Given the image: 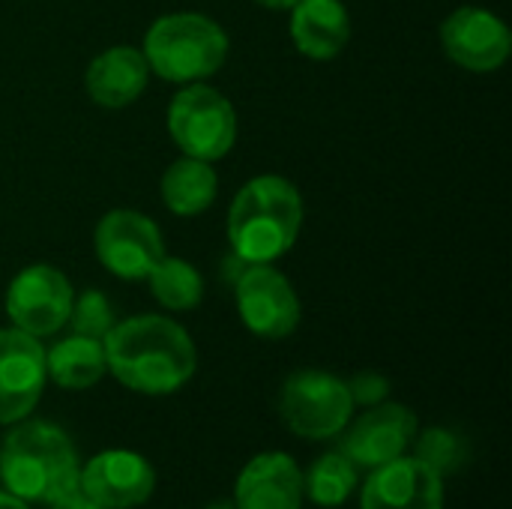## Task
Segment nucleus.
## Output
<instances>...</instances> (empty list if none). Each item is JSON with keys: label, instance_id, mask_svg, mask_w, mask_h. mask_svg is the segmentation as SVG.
Here are the masks:
<instances>
[{"label": "nucleus", "instance_id": "obj_20", "mask_svg": "<svg viewBox=\"0 0 512 509\" xmlns=\"http://www.w3.org/2000/svg\"><path fill=\"white\" fill-rule=\"evenodd\" d=\"M147 282H150V291L153 297L171 309V312H186V309H195L204 297V282H201V273L183 261V258H168L162 255L159 264L147 273Z\"/></svg>", "mask_w": 512, "mask_h": 509}, {"label": "nucleus", "instance_id": "obj_23", "mask_svg": "<svg viewBox=\"0 0 512 509\" xmlns=\"http://www.w3.org/2000/svg\"><path fill=\"white\" fill-rule=\"evenodd\" d=\"M69 324L78 336H90V339H105L114 327V312L111 303L105 300V294L99 291H87L78 300H72V312H69Z\"/></svg>", "mask_w": 512, "mask_h": 509}, {"label": "nucleus", "instance_id": "obj_3", "mask_svg": "<svg viewBox=\"0 0 512 509\" xmlns=\"http://www.w3.org/2000/svg\"><path fill=\"white\" fill-rule=\"evenodd\" d=\"M303 198L297 186L276 174L249 180L228 213V240L234 255L249 264H270L282 258L300 234Z\"/></svg>", "mask_w": 512, "mask_h": 509}, {"label": "nucleus", "instance_id": "obj_15", "mask_svg": "<svg viewBox=\"0 0 512 509\" xmlns=\"http://www.w3.org/2000/svg\"><path fill=\"white\" fill-rule=\"evenodd\" d=\"M303 474L288 453H261L237 477V509H300Z\"/></svg>", "mask_w": 512, "mask_h": 509}, {"label": "nucleus", "instance_id": "obj_5", "mask_svg": "<svg viewBox=\"0 0 512 509\" xmlns=\"http://www.w3.org/2000/svg\"><path fill=\"white\" fill-rule=\"evenodd\" d=\"M168 132L186 156L213 162L234 147L237 114L219 90L207 84H192L171 99Z\"/></svg>", "mask_w": 512, "mask_h": 509}, {"label": "nucleus", "instance_id": "obj_10", "mask_svg": "<svg viewBox=\"0 0 512 509\" xmlns=\"http://www.w3.org/2000/svg\"><path fill=\"white\" fill-rule=\"evenodd\" d=\"M45 348L24 330H0V426L27 420L45 387Z\"/></svg>", "mask_w": 512, "mask_h": 509}, {"label": "nucleus", "instance_id": "obj_16", "mask_svg": "<svg viewBox=\"0 0 512 509\" xmlns=\"http://www.w3.org/2000/svg\"><path fill=\"white\" fill-rule=\"evenodd\" d=\"M150 66L132 45H114L102 51L87 69V93L102 108H126L147 87Z\"/></svg>", "mask_w": 512, "mask_h": 509}, {"label": "nucleus", "instance_id": "obj_28", "mask_svg": "<svg viewBox=\"0 0 512 509\" xmlns=\"http://www.w3.org/2000/svg\"><path fill=\"white\" fill-rule=\"evenodd\" d=\"M207 509H237L234 504H228V501H216V504H210Z\"/></svg>", "mask_w": 512, "mask_h": 509}, {"label": "nucleus", "instance_id": "obj_9", "mask_svg": "<svg viewBox=\"0 0 512 509\" xmlns=\"http://www.w3.org/2000/svg\"><path fill=\"white\" fill-rule=\"evenodd\" d=\"M237 282L240 321L261 339H285L300 324V300L291 282L270 264H246Z\"/></svg>", "mask_w": 512, "mask_h": 509}, {"label": "nucleus", "instance_id": "obj_14", "mask_svg": "<svg viewBox=\"0 0 512 509\" xmlns=\"http://www.w3.org/2000/svg\"><path fill=\"white\" fill-rule=\"evenodd\" d=\"M441 42L447 54L471 72H492L510 57L507 24L480 6L456 9L441 27Z\"/></svg>", "mask_w": 512, "mask_h": 509}, {"label": "nucleus", "instance_id": "obj_1", "mask_svg": "<svg viewBox=\"0 0 512 509\" xmlns=\"http://www.w3.org/2000/svg\"><path fill=\"white\" fill-rule=\"evenodd\" d=\"M111 375L144 396L177 393L198 366L189 333L162 315H138L111 327L102 339Z\"/></svg>", "mask_w": 512, "mask_h": 509}, {"label": "nucleus", "instance_id": "obj_6", "mask_svg": "<svg viewBox=\"0 0 512 509\" xmlns=\"http://www.w3.org/2000/svg\"><path fill=\"white\" fill-rule=\"evenodd\" d=\"M279 414L294 435L321 441L345 432L354 414V402L342 378L321 369H303L285 381Z\"/></svg>", "mask_w": 512, "mask_h": 509}, {"label": "nucleus", "instance_id": "obj_11", "mask_svg": "<svg viewBox=\"0 0 512 509\" xmlns=\"http://www.w3.org/2000/svg\"><path fill=\"white\" fill-rule=\"evenodd\" d=\"M78 489L102 509L141 507L156 489V471L138 453L105 450L84 465L78 474Z\"/></svg>", "mask_w": 512, "mask_h": 509}, {"label": "nucleus", "instance_id": "obj_19", "mask_svg": "<svg viewBox=\"0 0 512 509\" xmlns=\"http://www.w3.org/2000/svg\"><path fill=\"white\" fill-rule=\"evenodd\" d=\"M219 180L204 159H177L162 177V201L174 216H198L216 198Z\"/></svg>", "mask_w": 512, "mask_h": 509}, {"label": "nucleus", "instance_id": "obj_25", "mask_svg": "<svg viewBox=\"0 0 512 509\" xmlns=\"http://www.w3.org/2000/svg\"><path fill=\"white\" fill-rule=\"evenodd\" d=\"M51 509H102V507H99V504H93L90 498H84V495H81V489H78V492L66 495L63 501H57Z\"/></svg>", "mask_w": 512, "mask_h": 509}, {"label": "nucleus", "instance_id": "obj_22", "mask_svg": "<svg viewBox=\"0 0 512 509\" xmlns=\"http://www.w3.org/2000/svg\"><path fill=\"white\" fill-rule=\"evenodd\" d=\"M468 441L453 429H426L417 441V459L426 462L441 480L459 474L468 465Z\"/></svg>", "mask_w": 512, "mask_h": 509}, {"label": "nucleus", "instance_id": "obj_21", "mask_svg": "<svg viewBox=\"0 0 512 509\" xmlns=\"http://www.w3.org/2000/svg\"><path fill=\"white\" fill-rule=\"evenodd\" d=\"M303 489L318 507H342L357 489V465L342 453H324L312 462Z\"/></svg>", "mask_w": 512, "mask_h": 509}, {"label": "nucleus", "instance_id": "obj_12", "mask_svg": "<svg viewBox=\"0 0 512 509\" xmlns=\"http://www.w3.org/2000/svg\"><path fill=\"white\" fill-rule=\"evenodd\" d=\"M417 438V414L399 402L372 405L351 429L345 432L339 453L348 456L357 468L387 465L414 444Z\"/></svg>", "mask_w": 512, "mask_h": 509}, {"label": "nucleus", "instance_id": "obj_13", "mask_svg": "<svg viewBox=\"0 0 512 509\" xmlns=\"http://www.w3.org/2000/svg\"><path fill=\"white\" fill-rule=\"evenodd\" d=\"M360 509H444V480L417 456H399L363 483Z\"/></svg>", "mask_w": 512, "mask_h": 509}, {"label": "nucleus", "instance_id": "obj_18", "mask_svg": "<svg viewBox=\"0 0 512 509\" xmlns=\"http://www.w3.org/2000/svg\"><path fill=\"white\" fill-rule=\"evenodd\" d=\"M105 345L90 336L72 333L45 351V372L63 390H87L105 375Z\"/></svg>", "mask_w": 512, "mask_h": 509}, {"label": "nucleus", "instance_id": "obj_24", "mask_svg": "<svg viewBox=\"0 0 512 509\" xmlns=\"http://www.w3.org/2000/svg\"><path fill=\"white\" fill-rule=\"evenodd\" d=\"M348 393H351V402L354 405H381L387 396H390V381L378 372H360L351 384H348Z\"/></svg>", "mask_w": 512, "mask_h": 509}, {"label": "nucleus", "instance_id": "obj_8", "mask_svg": "<svg viewBox=\"0 0 512 509\" xmlns=\"http://www.w3.org/2000/svg\"><path fill=\"white\" fill-rule=\"evenodd\" d=\"M72 300V285L60 270L48 264H33L9 282L6 315L12 318L15 330H24L39 339L57 333L69 321Z\"/></svg>", "mask_w": 512, "mask_h": 509}, {"label": "nucleus", "instance_id": "obj_27", "mask_svg": "<svg viewBox=\"0 0 512 509\" xmlns=\"http://www.w3.org/2000/svg\"><path fill=\"white\" fill-rule=\"evenodd\" d=\"M261 6H267V9H291L297 0H258Z\"/></svg>", "mask_w": 512, "mask_h": 509}, {"label": "nucleus", "instance_id": "obj_4", "mask_svg": "<svg viewBox=\"0 0 512 509\" xmlns=\"http://www.w3.org/2000/svg\"><path fill=\"white\" fill-rule=\"evenodd\" d=\"M144 60L147 66L177 84H192L213 75L228 57L225 30L198 12H174L153 21L144 36Z\"/></svg>", "mask_w": 512, "mask_h": 509}, {"label": "nucleus", "instance_id": "obj_2", "mask_svg": "<svg viewBox=\"0 0 512 509\" xmlns=\"http://www.w3.org/2000/svg\"><path fill=\"white\" fill-rule=\"evenodd\" d=\"M78 453L69 435L48 420H27L3 438L0 480L9 495L24 504L54 507L66 495L78 492Z\"/></svg>", "mask_w": 512, "mask_h": 509}, {"label": "nucleus", "instance_id": "obj_26", "mask_svg": "<svg viewBox=\"0 0 512 509\" xmlns=\"http://www.w3.org/2000/svg\"><path fill=\"white\" fill-rule=\"evenodd\" d=\"M0 509H30L21 498L9 495V492H0Z\"/></svg>", "mask_w": 512, "mask_h": 509}, {"label": "nucleus", "instance_id": "obj_7", "mask_svg": "<svg viewBox=\"0 0 512 509\" xmlns=\"http://www.w3.org/2000/svg\"><path fill=\"white\" fill-rule=\"evenodd\" d=\"M96 258L120 279H147L165 255L162 231L138 210H111L96 225Z\"/></svg>", "mask_w": 512, "mask_h": 509}, {"label": "nucleus", "instance_id": "obj_17", "mask_svg": "<svg viewBox=\"0 0 512 509\" xmlns=\"http://www.w3.org/2000/svg\"><path fill=\"white\" fill-rule=\"evenodd\" d=\"M351 36V18L342 0H297L291 6V39L312 60L336 57Z\"/></svg>", "mask_w": 512, "mask_h": 509}]
</instances>
